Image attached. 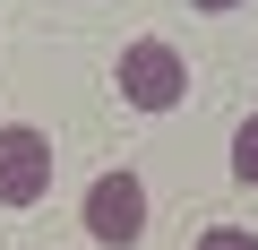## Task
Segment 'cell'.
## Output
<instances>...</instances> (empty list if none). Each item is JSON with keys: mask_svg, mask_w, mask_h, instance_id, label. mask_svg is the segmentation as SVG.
<instances>
[{"mask_svg": "<svg viewBox=\"0 0 258 250\" xmlns=\"http://www.w3.org/2000/svg\"><path fill=\"white\" fill-rule=\"evenodd\" d=\"M112 86H120V104H129V112H172V104L189 95V61H181V43H164V35H138V43L120 52Z\"/></svg>", "mask_w": 258, "mask_h": 250, "instance_id": "obj_1", "label": "cell"}, {"mask_svg": "<svg viewBox=\"0 0 258 250\" xmlns=\"http://www.w3.org/2000/svg\"><path fill=\"white\" fill-rule=\"evenodd\" d=\"M86 233L103 250H129V241L147 233V181L138 173H95L86 181Z\"/></svg>", "mask_w": 258, "mask_h": 250, "instance_id": "obj_2", "label": "cell"}, {"mask_svg": "<svg viewBox=\"0 0 258 250\" xmlns=\"http://www.w3.org/2000/svg\"><path fill=\"white\" fill-rule=\"evenodd\" d=\"M52 190V138L35 121H9L0 130V207H43Z\"/></svg>", "mask_w": 258, "mask_h": 250, "instance_id": "obj_3", "label": "cell"}, {"mask_svg": "<svg viewBox=\"0 0 258 250\" xmlns=\"http://www.w3.org/2000/svg\"><path fill=\"white\" fill-rule=\"evenodd\" d=\"M189 9H207V18H224V9H241V0H189Z\"/></svg>", "mask_w": 258, "mask_h": 250, "instance_id": "obj_6", "label": "cell"}, {"mask_svg": "<svg viewBox=\"0 0 258 250\" xmlns=\"http://www.w3.org/2000/svg\"><path fill=\"white\" fill-rule=\"evenodd\" d=\"M232 181H249V190H258V112L232 130Z\"/></svg>", "mask_w": 258, "mask_h": 250, "instance_id": "obj_4", "label": "cell"}, {"mask_svg": "<svg viewBox=\"0 0 258 250\" xmlns=\"http://www.w3.org/2000/svg\"><path fill=\"white\" fill-rule=\"evenodd\" d=\"M198 250H258V233H249V224H207Z\"/></svg>", "mask_w": 258, "mask_h": 250, "instance_id": "obj_5", "label": "cell"}]
</instances>
